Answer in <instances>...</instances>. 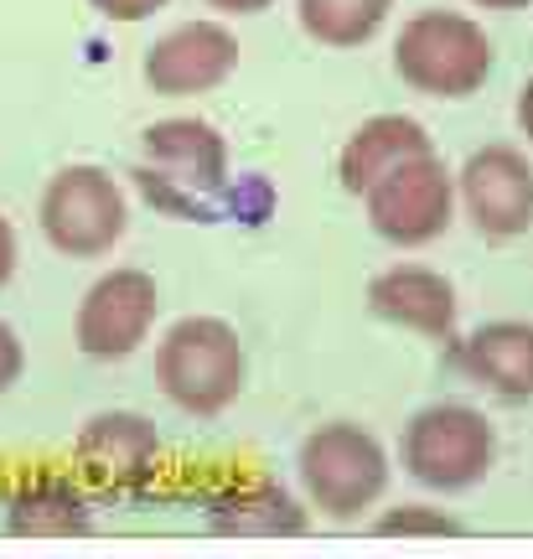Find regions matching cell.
Returning <instances> with one entry per match:
<instances>
[{"mask_svg": "<svg viewBox=\"0 0 533 559\" xmlns=\"http://www.w3.org/2000/svg\"><path fill=\"white\" fill-rule=\"evenodd\" d=\"M156 379L166 389V400L192 409V415L228 409L244 389L238 332L217 317H181L156 347Z\"/></svg>", "mask_w": 533, "mask_h": 559, "instance_id": "2", "label": "cell"}, {"mask_svg": "<svg viewBox=\"0 0 533 559\" xmlns=\"http://www.w3.org/2000/svg\"><path fill=\"white\" fill-rule=\"evenodd\" d=\"M394 68L415 94L466 99L493 73V41L461 11H419L394 41Z\"/></svg>", "mask_w": 533, "mask_h": 559, "instance_id": "1", "label": "cell"}, {"mask_svg": "<svg viewBox=\"0 0 533 559\" xmlns=\"http://www.w3.org/2000/svg\"><path fill=\"white\" fill-rule=\"evenodd\" d=\"M425 151H430V135H425L419 120H410V115H374V120H363L347 135L336 171H342V187L363 198L389 166H399V160H410V156H425Z\"/></svg>", "mask_w": 533, "mask_h": 559, "instance_id": "13", "label": "cell"}, {"mask_svg": "<svg viewBox=\"0 0 533 559\" xmlns=\"http://www.w3.org/2000/svg\"><path fill=\"white\" fill-rule=\"evenodd\" d=\"M11 270H16V234H11V223L0 218V285L11 280Z\"/></svg>", "mask_w": 533, "mask_h": 559, "instance_id": "22", "label": "cell"}, {"mask_svg": "<svg viewBox=\"0 0 533 559\" xmlns=\"http://www.w3.org/2000/svg\"><path fill=\"white\" fill-rule=\"evenodd\" d=\"M88 5L109 21H145V16H156L166 0H88Z\"/></svg>", "mask_w": 533, "mask_h": 559, "instance_id": "20", "label": "cell"}, {"mask_svg": "<svg viewBox=\"0 0 533 559\" xmlns=\"http://www.w3.org/2000/svg\"><path fill=\"white\" fill-rule=\"evenodd\" d=\"M394 0H300V26L327 47H363L378 37Z\"/></svg>", "mask_w": 533, "mask_h": 559, "instance_id": "16", "label": "cell"}, {"mask_svg": "<svg viewBox=\"0 0 533 559\" xmlns=\"http://www.w3.org/2000/svg\"><path fill=\"white\" fill-rule=\"evenodd\" d=\"M472 5H482V11H523L533 0H472Z\"/></svg>", "mask_w": 533, "mask_h": 559, "instance_id": "25", "label": "cell"}, {"mask_svg": "<svg viewBox=\"0 0 533 559\" xmlns=\"http://www.w3.org/2000/svg\"><path fill=\"white\" fill-rule=\"evenodd\" d=\"M493 456H497V436L487 415L472 409V404H430L404 430V466L425 487H440V492L482 481Z\"/></svg>", "mask_w": 533, "mask_h": 559, "instance_id": "5", "label": "cell"}, {"mask_svg": "<svg viewBox=\"0 0 533 559\" xmlns=\"http://www.w3.org/2000/svg\"><path fill=\"white\" fill-rule=\"evenodd\" d=\"M156 306H161L156 280L145 270H115V275L94 280L79 306V321H73L79 347L88 358L135 353L140 342L151 337V326H156Z\"/></svg>", "mask_w": 533, "mask_h": 559, "instance_id": "8", "label": "cell"}, {"mask_svg": "<svg viewBox=\"0 0 533 559\" xmlns=\"http://www.w3.org/2000/svg\"><path fill=\"white\" fill-rule=\"evenodd\" d=\"M11 528L16 534H79L88 528V502L68 481H32L11 502Z\"/></svg>", "mask_w": 533, "mask_h": 559, "instance_id": "17", "label": "cell"}, {"mask_svg": "<svg viewBox=\"0 0 533 559\" xmlns=\"http://www.w3.org/2000/svg\"><path fill=\"white\" fill-rule=\"evenodd\" d=\"M461 523L446 519V513H425V508H399V513H383L378 519V534H455Z\"/></svg>", "mask_w": 533, "mask_h": 559, "instance_id": "19", "label": "cell"}, {"mask_svg": "<svg viewBox=\"0 0 533 559\" xmlns=\"http://www.w3.org/2000/svg\"><path fill=\"white\" fill-rule=\"evenodd\" d=\"M461 202L476 234L518 239L533 223V166L513 145H487L461 166Z\"/></svg>", "mask_w": 533, "mask_h": 559, "instance_id": "9", "label": "cell"}, {"mask_svg": "<svg viewBox=\"0 0 533 559\" xmlns=\"http://www.w3.org/2000/svg\"><path fill=\"white\" fill-rule=\"evenodd\" d=\"M161 456V440L156 430L145 425L140 415H99L83 425L79 436V461L88 472H99L104 481H140Z\"/></svg>", "mask_w": 533, "mask_h": 559, "instance_id": "14", "label": "cell"}, {"mask_svg": "<svg viewBox=\"0 0 533 559\" xmlns=\"http://www.w3.org/2000/svg\"><path fill=\"white\" fill-rule=\"evenodd\" d=\"M368 300L383 321H399L425 337H451L455 332V290L446 275L425 264H394L368 285Z\"/></svg>", "mask_w": 533, "mask_h": 559, "instance_id": "11", "label": "cell"}, {"mask_svg": "<svg viewBox=\"0 0 533 559\" xmlns=\"http://www.w3.org/2000/svg\"><path fill=\"white\" fill-rule=\"evenodd\" d=\"M228 181V145L202 120H161L145 130V166L140 187L151 202L171 213H198L208 192H223Z\"/></svg>", "mask_w": 533, "mask_h": 559, "instance_id": "4", "label": "cell"}, {"mask_svg": "<svg viewBox=\"0 0 533 559\" xmlns=\"http://www.w3.org/2000/svg\"><path fill=\"white\" fill-rule=\"evenodd\" d=\"M213 528L217 534H300L306 528V513H300L291 492L275 487V481H249V487H234L213 498Z\"/></svg>", "mask_w": 533, "mask_h": 559, "instance_id": "15", "label": "cell"}, {"mask_svg": "<svg viewBox=\"0 0 533 559\" xmlns=\"http://www.w3.org/2000/svg\"><path fill=\"white\" fill-rule=\"evenodd\" d=\"M461 373L493 394H533V326L529 321H487L461 342Z\"/></svg>", "mask_w": 533, "mask_h": 559, "instance_id": "12", "label": "cell"}, {"mask_svg": "<svg viewBox=\"0 0 533 559\" xmlns=\"http://www.w3.org/2000/svg\"><path fill=\"white\" fill-rule=\"evenodd\" d=\"M363 198H368V218L383 239L415 249V243H430L446 234L455 207V177L435 151H425V156L389 166Z\"/></svg>", "mask_w": 533, "mask_h": 559, "instance_id": "7", "label": "cell"}, {"mask_svg": "<svg viewBox=\"0 0 533 559\" xmlns=\"http://www.w3.org/2000/svg\"><path fill=\"white\" fill-rule=\"evenodd\" d=\"M238 68V41L217 21H181L145 52V83L166 99L208 94Z\"/></svg>", "mask_w": 533, "mask_h": 559, "instance_id": "10", "label": "cell"}, {"mask_svg": "<svg viewBox=\"0 0 533 559\" xmlns=\"http://www.w3.org/2000/svg\"><path fill=\"white\" fill-rule=\"evenodd\" d=\"M270 207H275V192H270V181L264 177H238V187L228 192V213L244 223H264L270 218Z\"/></svg>", "mask_w": 533, "mask_h": 559, "instance_id": "18", "label": "cell"}, {"mask_svg": "<svg viewBox=\"0 0 533 559\" xmlns=\"http://www.w3.org/2000/svg\"><path fill=\"white\" fill-rule=\"evenodd\" d=\"M130 228L125 192L99 166H62L42 192V234L58 254L73 260H99L109 254Z\"/></svg>", "mask_w": 533, "mask_h": 559, "instance_id": "3", "label": "cell"}, {"mask_svg": "<svg viewBox=\"0 0 533 559\" xmlns=\"http://www.w3.org/2000/svg\"><path fill=\"white\" fill-rule=\"evenodd\" d=\"M213 11H234V16H254V11H270L275 0H208Z\"/></svg>", "mask_w": 533, "mask_h": 559, "instance_id": "23", "label": "cell"}, {"mask_svg": "<svg viewBox=\"0 0 533 559\" xmlns=\"http://www.w3.org/2000/svg\"><path fill=\"white\" fill-rule=\"evenodd\" d=\"M16 379H21V342H16V332L0 321V389H11Z\"/></svg>", "mask_w": 533, "mask_h": 559, "instance_id": "21", "label": "cell"}, {"mask_svg": "<svg viewBox=\"0 0 533 559\" xmlns=\"http://www.w3.org/2000/svg\"><path fill=\"white\" fill-rule=\"evenodd\" d=\"M300 477H306V492L321 513L353 519L389 487V456L357 425H321L317 436L300 445Z\"/></svg>", "mask_w": 533, "mask_h": 559, "instance_id": "6", "label": "cell"}, {"mask_svg": "<svg viewBox=\"0 0 533 559\" xmlns=\"http://www.w3.org/2000/svg\"><path fill=\"white\" fill-rule=\"evenodd\" d=\"M518 124H523V135L533 140V79L518 88Z\"/></svg>", "mask_w": 533, "mask_h": 559, "instance_id": "24", "label": "cell"}]
</instances>
